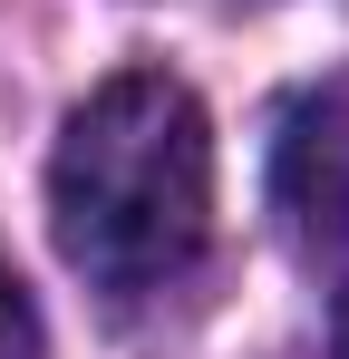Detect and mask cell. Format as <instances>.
<instances>
[{
    "instance_id": "cell-1",
    "label": "cell",
    "mask_w": 349,
    "mask_h": 359,
    "mask_svg": "<svg viewBox=\"0 0 349 359\" xmlns=\"http://www.w3.org/2000/svg\"><path fill=\"white\" fill-rule=\"evenodd\" d=\"M49 233L97 292H156L214 233V117L165 68L88 88L49 156Z\"/></svg>"
},
{
    "instance_id": "cell-2",
    "label": "cell",
    "mask_w": 349,
    "mask_h": 359,
    "mask_svg": "<svg viewBox=\"0 0 349 359\" xmlns=\"http://www.w3.org/2000/svg\"><path fill=\"white\" fill-rule=\"evenodd\" d=\"M272 204L310 262H349V68L320 78L282 117L272 146Z\"/></svg>"
},
{
    "instance_id": "cell-3",
    "label": "cell",
    "mask_w": 349,
    "mask_h": 359,
    "mask_svg": "<svg viewBox=\"0 0 349 359\" xmlns=\"http://www.w3.org/2000/svg\"><path fill=\"white\" fill-rule=\"evenodd\" d=\"M0 359H39V311H29L10 262H0Z\"/></svg>"
},
{
    "instance_id": "cell-4",
    "label": "cell",
    "mask_w": 349,
    "mask_h": 359,
    "mask_svg": "<svg viewBox=\"0 0 349 359\" xmlns=\"http://www.w3.org/2000/svg\"><path fill=\"white\" fill-rule=\"evenodd\" d=\"M340 359H349V311H340Z\"/></svg>"
}]
</instances>
